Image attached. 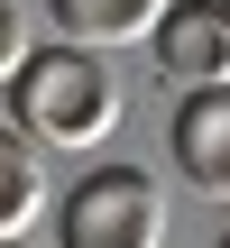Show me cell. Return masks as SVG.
<instances>
[{
	"label": "cell",
	"mask_w": 230,
	"mask_h": 248,
	"mask_svg": "<svg viewBox=\"0 0 230 248\" xmlns=\"http://www.w3.org/2000/svg\"><path fill=\"white\" fill-rule=\"evenodd\" d=\"M55 9V28H65V46H129V37H157L166 18H175V0H46Z\"/></svg>",
	"instance_id": "5"
},
{
	"label": "cell",
	"mask_w": 230,
	"mask_h": 248,
	"mask_svg": "<svg viewBox=\"0 0 230 248\" xmlns=\"http://www.w3.org/2000/svg\"><path fill=\"white\" fill-rule=\"evenodd\" d=\"M148 46H157V74L175 92H221L230 83V9L221 0H175V18Z\"/></svg>",
	"instance_id": "3"
},
{
	"label": "cell",
	"mask_w": 230,
	"mask_h": 248,
	"mask_svg": "<svg viewBox=\"0 0 230 248\" xmlns=\"http://www.w3.org/2000/svg\"><path fill=\"white\" fill-rule=\"evenodd\" d=\"M9 129L37 147H101L120 129V83L92 46H37L9 74Z\"/></svg>",
	"instance_id": "1"
},
{
	"label": "cell",
	"mask_w": 230,
	"mask_h": 248,
	"mask_svg": "<svg viewBox=\"0 0 230 248\" xmlns=\"http://www.w3.org/2000/svg\"><path fill=\"white\" fill-rule=\"evenodd\" d=\"M55 248H166V193L138 166H92L65 212H55Z\"/></svg>",
	"instance_id": "2"
},
{
	"label": "cell",
	"mask_w": 230,
	"mask_h": 248,
	"mask_svg": "<svg viewBox=\"0 0 230 248\" xmlns=\"http://www.w3.org/2000/svg\"><path fill=\"white\" fill-rule=\"evenodd\" d=\"M166 147H175V175H184L203 202H230V83H221V92H184V101H175Z\"/></svg>",
	"instance_id": "4"
},
{
	"label": "cell",
	"mask_w": 230,
	"mask_h": 248,
	"mask_svg": "<svg viewBox=\"0 0 230 248\" xmlns=\"http://www.w3.org/2000/svg\"><path fill=\"white\" fill-rule=\"evenodd\" d=\"M221 9H230V0H221Z\"/></svg>",
	"instance_id": "8"
},
{
	"label": "cell",
	"mask_w": 230,
	"mask_h": 248,
	"mask_svg": "<svg viewBox=\"0 0 230 248\" xmlns=\"http://www.w3.org/2000/svg\"><path fill=\"white\" fill-rule=\"evenodd\" d=\"M9 248H28V239H9Z\"/></svg>",
	"instance_id": "7"
},
{
	"label": "cell",
	"mask_w": 230,
	"mask_h": 248,
	"mask_svg": "<svg viewBox=\"0 0 230 248\" xmlns=\"http://www.w3.org/2000/svg\"><path fill=\"white\" fill-rule=\"evenodd\" d=\"M37 156H46V147L9 129V147H0V230H9V239H28V221L46 212V166H37Z\"/></svg>",
	"instance_id": "6"
},
{
	"label": "cell",
	"mask_w": 230,
	"mask_h": 248,
	"mask_svg": "<svg viewBox=\"0 0 230 248\" xmlns=\"http://www.w3.org/2000/svg\"><path fill=\"white\" fill-rule=\"evenodd\" d=\"M221 248H230V239H221Z\"/></svg>",
	"instance_id": "9"
}]
</instances>
